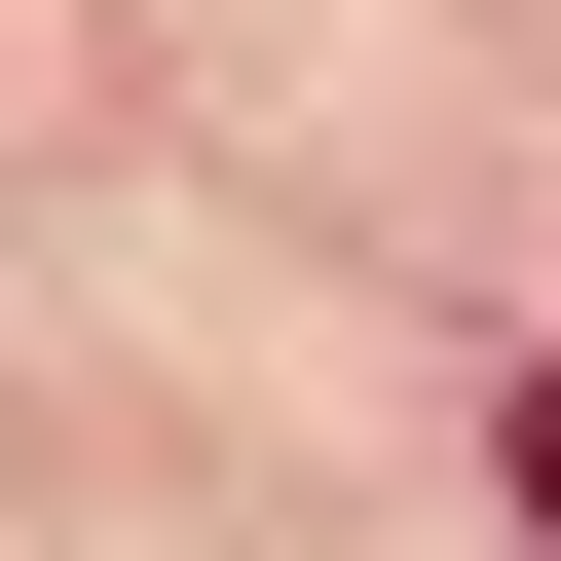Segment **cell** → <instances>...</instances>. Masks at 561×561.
I'll return each instance as SVG.
<instances>
[{
  "mask_svg": "<svg viewBox=\"0 0 561 561\" xmlns=\"http://www.w3.org/2000/svg\"><path fill=\"white\" fill-rule=\"evenodd\" d=\"M486 449H524V524H561V375H524V412H486Z\"/></svg>",
  "mask_w": 561,
  "mask_h": 561,
  "instance_id": "obj_1",
  "label": "cell"
}]
</instances>
